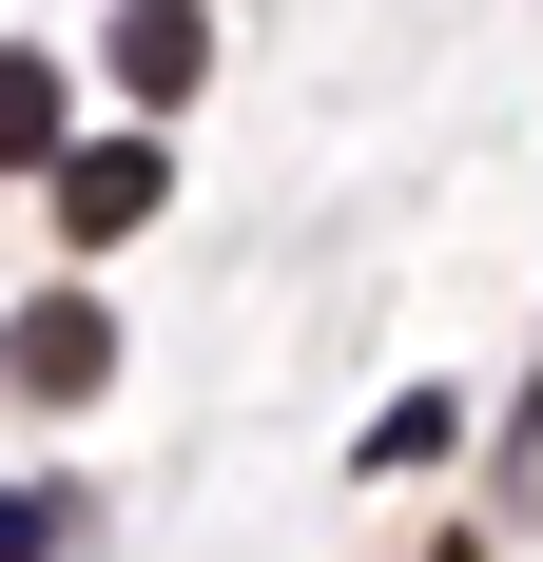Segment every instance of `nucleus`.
Instances as JSON below:
<instances>
[{
  "mask_svg": "<svg viewBox=\"0 0 543 562\" xmlns=\"http://www.w3.org/2000/svg\"><path fill=\"white\" fill-rule=\"evenodd\" d=\"M156 194H175L156 136H58V233H136Z\"/></svg>",
  "mask_w": 543,
  "mask_h": 562,
  "instance_id": "nucleus-1",
  "label": "nucleus"
},
{
  "mask_svg": "<svg viewBox=\"0 0 543 562\" xmlns=\"http://www.w3.org/2000/svg\"><path fill=\"white\" fill-rule=\"evenodd\" d=\"M0 369H20V389H40V407H78V389H98V369H117V330H98V311H78V291H40V311H20V349H0Z\"/></svg>",
  "mask_w": 543,
  "mask_h": 562,
  "instance_id": "nucleus-2",
  "label": "nucleus"
},
{
  "mask_svg": "<svg viewBox=\"0 0 543 562\" xmlns=\"http://www.w3.org/2000/svg\"><path fill=\"white\" fill-rule=\"evenodd\" d=\"M195 58H214L195 0H117V78H136V98H195Z\"/></svg>",
  "mask_w": 543,
  "mask_h": 562,
  "instance_id": "nucleus-3",
  "label": "nucleus"
},
{
  "mask_svg": "<svg viewBox=\"0 0 543 562\" xmlns=\"http://www.w3.org/2000/svg\"><path fill=\"white\" fill-rule=\"evenodd\" d=\"M0 156H58V58H0Z\"/></svg>",
  "mask_w": 543,
  "mask_h": 562,
  "instance_id": "nucleus-4",
  "label": "nucleus"
},
{
  "mask_svg": "<svg viewBox=\"0 0 543 562\" xmlns=\"http://www.w3.org/2000/svg\"><path fill=\"white\" fill-rule=\"evenodd\" d=\"M446 562H466V543H446Z\"/></svg>",
  "mask_w": 543,
  "mask_h": 562,
  "instance_id": "nucleus-5",
  "label": "nucleus"
}]
</instances>
